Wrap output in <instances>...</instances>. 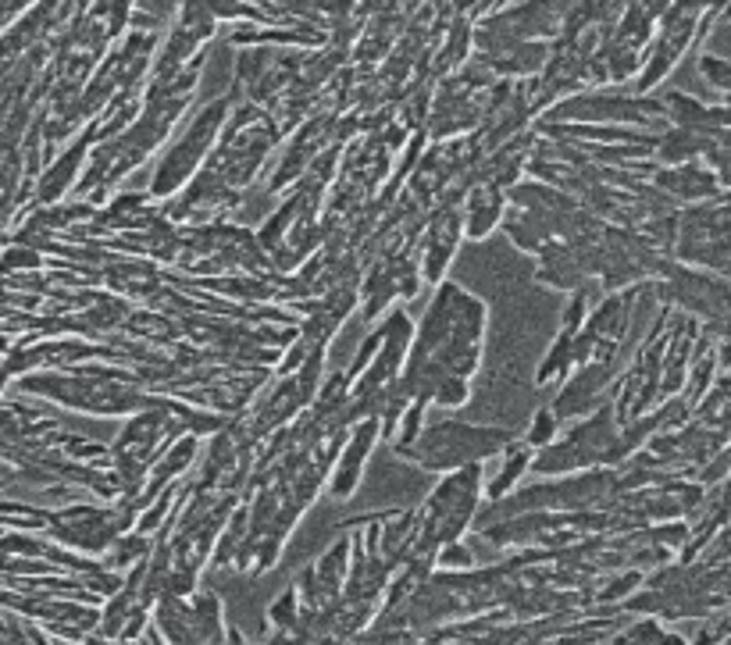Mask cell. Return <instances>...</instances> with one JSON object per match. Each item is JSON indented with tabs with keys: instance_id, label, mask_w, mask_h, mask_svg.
Instances as JSON below:
<instances>
[{
	"instance_id": "6da1fadb",
	"label": "cell",
	"mask_w": 731,
	"mask_h": 645,
	"mask_svg": "<svg viewBox=\"0 0 731 645\" xmlns=\"http://www.w3.org/2000/svg\"><path fill=\"white\" fill-rule=\"evenodd\" d=\"M550 435H553V417L550 414H535V421H532V432H528V442H550Z\"/></svg>"
}]
</instances>
